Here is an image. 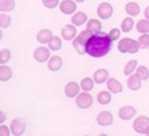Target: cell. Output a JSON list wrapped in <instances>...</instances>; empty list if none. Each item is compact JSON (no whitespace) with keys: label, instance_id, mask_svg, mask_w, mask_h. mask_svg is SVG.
I'll return each instance as SVG.
<instances>
[{"label":"cell","instance_id":"obj_1","mask_svg":"<svg viewBox=\"0 0 149 136\" xmlns=\"http://www.w3.org/2000/svg\"><path fill=\"white\" fill-rule=\"evenodd\" d=\"M112 50V39L109 34H93L87 43V53L92 57H104Z\"/></svg>","mask_w":149,"mask_h":136},{"label":"cell","instance_id":"obj_2","mask_svg":"<svg viewBox=\"0 0 149 136\" xmlns=\"http://www.w3.org/2000/svg\"><path fill=\"white\" fill-rule=\"evenodd\" d=\"M92 35H93V32L87 28L85 31L80 32L79 36H76V39H73V48L79 55H84V53L87 52V43Z\"/></svg>","mask_w":149,"mask_h":136},{"label":"cell","instance_id":"obj_3","mask_svg":"<svg viewBox=\"0 0 149 136\" xmlns=\"http://www.w3.org/2000/svg\"><path fill=\"white\" fill-rule=\"evenodd\" d=\"M117 48L121 53H136L141 47H140L139 40H133L130 37H123L118 41Z\"/></svg>","mask_w":149,"mask_h":136},{"label":"cell","instance_id":"obj_4","mask_svg":"<svg viewBox=\"0 0 149 136\" xmlns=\"http://www.w3.org/2000/svg\"><path fill=\"white\" fill-rule=\"evenodd\" d=\"M133 130L140 135H149V118L139 116L133 121Z\"/></svg>","mask_w":149,"mask_h":136},{"label":"cell","instance_id":"obj_5","mask_svg":"<svg viewBox=\"0 0 149 136\" xmlns=\"http://www.w3.org/2000/svg\"><path fill=\"white\" fill-rule=\"evenodd\" d=\"M25 130H27V123H25L24 119H22V118L13 119L12 123H11V132H12V135H15V136L24 135Z\"/></svg>","mask_w":149,"mask_h":136},{"label":"cell","instance_id":"obj_6","mask_svg":"<svg viewBox=\"0 0 149 136\" xmlns=\"http://www.w3.org/2000/svg\"><path fill=\"white\" fill-rule=\"evenodd\" d=\"M93 103V97L89 95L88 92L84 91L83 93H79L77 95V99H76V105L79 108H83V109H87L89 108L91 105Z\"/></svg>","mask_w":149,"mask_h":136},{"label":"cell","instance_id":"obj_7","mask_svg":"<svg viewBox=\"0 0 149 136\" xmlns=\"http://www.w3.org/2000/svg\"><path fill=\"white\" fill-rule=\"evenodd\" d=\"M33 57H35V60H36V62H39V63L47 62V60H49V57H51L49 50H48V48H45V47H39V48H36V50H35Z\"/></svg>","mask_w":149,"mask_h":136},{"label":"cell","instance_id":"obj_8","mask_svg":"<svg viewBox=\"0 0 149 136\" xmlns=\"http://www.w3.org/2000/svg\"><path fill=\"white\" fill-rule=\"evenodd\" d=\"M76 9H77V4L73 0H64L60 3V11L65 15H72L76 12Z\"/></svg>","mask_w":149,"mask_h":136},{"label":"cell","instance_id":"obj_9","mask_svg":"<svg viewBox=\"0 0 149 136\" xmlns=\"http://www.w3.org/2000/svg\"><path fill=\"white\" fill-rule=\"evenodd\" d=\"M97 15L101 19H109L113 15V7L109 3H101L97 8Z\"/></svg>","mask_w":149,"mask_h":136},{"label":"cell","instance_id":"obj_10","mask_svg":"<svg viewBox=\"0 0 149 136\" xmlns=\"http://www.w3.org/2000/svg\"><path fill=\"white\" fill-rule=\"evenodd\" d=\"M128 88L130 91H139L141 87H143V79L139 76V75H129V79L127 81Z\"/></svg>","mask_w":149,"mask_h":136},{"label":"cell","instance_id":"obj_11","mask_svg":"<svg viewBox=\"0 0 149 136\" xmlns=\"http://www.w3.org/2000/svg\"><path fill=\"white\" fill-rule=\"evenodd\" d=\"M136 115V108L132 107V105H124V107H121L120 111H118V116L120 119L123 120H129L132 119Z\"/></svg>","mask_w":149,"mask_h":136},{"label":"cell","instance_id":"obj_12","mask_svg":"<svg viewBox=\"0 0 149 136\" xmlns=\"http://www.w3.org/2000/svg\"><path fill=\"white\" fill-rule=\"evenodd\" d=\"M108 79H109V72L105 68H100V69L95 71V74H93V80L97 84L105 83V81H108Z\"/></svg>","mask_w":149,"mask_h":136},{"label":"cell","instance_id":"obj_13","mask_svg":"<svg viewBox=\"0 0 149 136\" xmlns=\"http://www.w3.org/2000/svg\"><path fill=\"white\" fill-rule=\"evenodd\" d=\"M97 123L102 127H105V125H111L113 123V115L108 111H102L97 115Z\"/></svg>","mask_w":149,"mask_h":136},{"label":"cell","instance_id":"obj_14","mask_svg":"<svg viewBox=\"0 0 149 136\" xmlns=\"http://www.w3.org/2000/svg\"><path fill=\"white\" fill-rule=\"evenodd\" d=\"M80 90L81 87L79 86L77 83H74V81H71V83H68L67 86H65V95L68 96V97H76V96L80 93Z\"/></svg>","mask_w":149,"mask_h":136},{"label":"cell","instance_id":"obj_15","mask_svg":"<svg viewBox=\"0 0 149 136\" xmlns=\"http://www.w3.org/2000/svg\"><path fill=\"white\" fill-rule=\"evenodd\" d=\"M61 36L64 40H73L74 36H76V25L67 24L61 29Z\"/></svg>","mask_w":149,"mask_h":136},{"label":"cell","instance_id":"obj_16","mask_svg":"<svg viewBox=\"0 0 149 136\" xmlns=\"http://www.w3.org/2000/svg\"><path fill=\"white\" fill-rule=\"evenodd\" d=\"M52 37H53V34L51 29H41V31H39L36 35V39L40 44L49 43V41L52 40Z\"/></svg>","mask_w":149,"mask_h":136},{"label":"cell","instance_id":"obj_17","mask_svg":"<svg viewBox=\"0 0 149 136\" xmlns=\"http://www.w3.org/2000/svg\"><path fill=\"white\" fill-rule=\"evenodd\" d=\"M63 67V59L60 56H51L49 60H48V68L49 71L56 72V71H60Z\"/></svg>","mask_w":149,"mask_h":136},{"label":"cell","instance_id":"obj_18","mask_svg":"<svg viewBox=\"0 0 149 136\" xmlns=\"http://www.w3.org/2000/svg\"><path fill=\"white\" fill-rule=\"evenodd\" d=\"M87 19H88V16L85 12H83V11H76L74 15H72L71 20H72V24L79 27V25H83L84 23L87 22Z\"/></svg>","mask_w":149,"mask_h":136},{"label":"cell","instance_id":"obj_19","mask_svg":"<svg viewBox=\"0 0 149 136\" xmlns=\"http://www.w3.org/2000/svg\"><path fill=\"white\" fill-rule=\"evenodd\" d=\"M107 86H108V90L111 91L112 93H120V92H123V84H121L117 79H108Z\"/></svg>","mask_w":149,"mask_h":136},{"label":"cell","instance_id":"obj_20","mask_svg":"<svg viewBox=\"0 0 149 136\" xmlns=\"http://www.w3.org/2000/svg\"><path fill=\"white\" fill-rule=\"evenodd\" d=\"M101 23L97 20V19H89L87 23V28L89 29V31H92L93 34H99V32H101Z\"/></svg>","mask_w":149,"mask_h":136},{"label":"cell","instance_id":"obj_21","mask_svg":"<svg viewBox=\"0 0 149 136\" xmlns=\"http://www.w3.org/2000/svg\"><path fill=\"white\" fill-rule=\"evenodd\" d=\"M12 77V69L6 64H1L0 67V80L1 81H8Z\"/></svg>","mask_w":149,"mask_h":136},{"label":"cell","instance_id":"obj_22","mask_svg":"<svg viewBox=\"0 0 149 136\" xmlns=\"http://www.w3.org/2000/svg\"><path fill=\"white\" fill-rule=\"evenodd\" d=\"M125 12L130 16H137L140 13V6L134 1H130V3L125 4Z\"/></svg>","mask_w":149,"mask_h":136},{"label":"cell","instance_id":"obj_23","mask_svg":"<svg viewBox=\"0 0 149 136\" xmlns=\"http://www.w3.org/2000/svg\"><path fill=\"white\" fill-rule=\"evenodd\" d=\"M15 0H0V11L1 12H11L15 9Z\"/></svg>","mask_w":149,"mask_h":136},{"label":"cell","instance_id":"obj_24","mask_svg":"<svg viewBox=\"0 0 149 136\" xmlns=\"http://www.w3.org/2000/svg\"><path fill=\"white\" fill-rule=\"evenodd\" d=\"M97 102L102 105H107L112 102V96H111V91H101V92L97 95Z\"/></svg>","mask_w":149,"mask_h":136},{"label":"cell","instance_id":"obj_25","mask_svg":"<svg viewBox=\"0 0 149 136\" xmlns=\"http://www.w3.org/2000/svg\"><path fill=\"white\" fill-rule=\"evenodd\" d=\"M133 25H134L133 16L124 19V20H123V23H121V31H123V32H130L132 29H133Z\"/></svg>","mask_w":149,"mask_h":136},{"label":"cell","instance_id":"obj_26","mask_svg":"<svg viewBox=\"0 0 149 136\" xmlns=\"http://www.w3.org/2000/svg\"><path fill=\"white\" fill-rule=\"evenodd\" d=\"M93 84H95V80H93V79H91V77H84L80 83V87L83 91L89 92V91L93 90Z\"/></svg>","mask_w":149,"mask_h":136},{"label":"cell","instance_id":"obj_27","mask_svg":"<svg viewBox=\"0 0 149 136\" xmlns=\"http://www.w3.org/2000/svg\"><path fill=\"white\" fill-rule=\"evenodd\" d=\"M48 46H49V50L51 51H59V50H61V47H63L61 39H60V37H57V36H53L52 40L48 43Z\"/></svg>","mask_w":149,"mask_h":136},{"label":"cell","instance_id":"obj_28","mask_svg":"<svg viewBox=\"0 0 149 136\" xmlns=\"http://www.w3.org/2000/svg\"><path fill=\"white\" fill-rule=\"evenodd\" d=\"M136 28H137V31H139L140 34H149V20L148 19H145V20H140V22L137 23Z\"/></svg>","mask_w":149,"mask_h":136},{"label":"cell","instance_id":"obj_29","mask_svg":"<svg viewBox=\"0 0 149 136\" xmlns=\"http://www.w3.org/2000/svg\"><path fill=\"white\" fill-rule=\"evenodd\" d=\"M11 22H12V19L9 15H7V12H3L0 15V27L1 28H8L11 25Z\"/></svg>","mask_w":149,"mask_h":136},{"label":"cell","instance_id":"obj_30","mask_svg":"<svg viewBox=\"0 0 149 136\" xmlns=\"http://www.w3.org/2000/svg\"><path fill=\"white\" fill-rule=\"evenodd\" d=\"M9 59H11V51L8 48H4L0 51V64H7Z\"/></svg>","mask_w":149,"mask_h":136},{"label":"cell","instance_id":"obj_31","mask_svg":"<svg viewBox=\"0 0 149 136\" xmlns=\"http://www.w3.org/2000/svg\"><path fill=\"white\" fill-rule=\"evenodd\" d=\"M134 69H137V60H130V62L125 65L124 74L127 75V76H129V75H132V72H133Z\"/></svg>","mask_w":149,"mask_h":136},{"label":"cell","instance_id":"obj_32","mask_svg":"<svg viewBox=\"0 0 149 136\" xmlns=\"http://www.w3.org/2000/svg\"><path fill=\"white\" fill-rule=\"evenodd\" d=\"M137 75H139L143 80H148L149 79V69L145 67V65H140V67H137Z\"/></svg>","mask_w":149,"mask_h":136},{"label":"cell","instance_id":"obj_33","mask_svg":"<svg viewBox=\"0 0 149 136\" xmlns=\"http://www.w3.org/2000/svg\"><path fill=\"white\" fill-rule=\"evenodd\" d=\"M139 43L141 48H148L149 47V34H143L139 37Z\"/></svg>","mask_w":149,"mask_h":136},{"label":"cell","instance_id":"obj_34","mask_svg":"<svg viewBox=\"0 0 149 136\" xmlns=\"http://www.w3.org/2000/svg\"><path fill=\"white\" fill-rule=\"evenodd\" d=\"M120 36H121V29H118V28H113V29L109 31V37L112 39V41L118 40Z\"/></svg>","mask_w":149,"mask_h":136},{"label":"cell","instance_id":"obj_35","mask_svg":"<svg viewBox=\"0 0 149 136\" xmlns=\"http://www.w3.org/2000/svg\"><path fill=\"white\" fill-rule=\"evenodd\" d=\"M59 3H60V0H43L44 7H47V8H49V9L56 8L57 6H60Z\"/></svg>","mask_w":149,"mask_h":136},{"label":"cell","instance_id":"obj_36","mask_svg":"<svg viewBox=\"0 0 149 136\" xmlns=\"http://www.w3.org/2000/svg\"><path fill=\"white\" fill-rule=\"evenodd\" d=\"M11 133H12L11 132V130L7 127L6 124H1V125H0V135L1 136H9Z\"/></svg>","mask_w":149,"mask_h":136},{"label":"cell","instance_id":"obj_37","mask_svg":"<svg viewBox=\"0 0 149 136\" xmlns=\"http://www.w3.org/2000/svg\"><path fill=\"white\" fill-rule=\"evenodd\" d=\"M144 15H145V19L149 20V7H146V8L144 9Z\"/></svg>","mask_w":149,"mask_h":136},{"label":"cell","instance_id":"obj_38","mask_svg":"<svg viewBox=\"0 0 149 136\" xmlns=\"http://www.w3.org/2000/svg\"><path fill=\"white\" fill-rule=\"evenodd\" d=\"M6 118H7V115L4 114V112H1V114H0V121H1V123L6 121Z\"/></svg>","mask_w":149,"mask_h":136},{"label":"cell","instance_id":"obj_39","mask_svg":"<svg viewBox=\"0 0 149 136\" xmlns=\"http://www.w3.org/2000/svg\"><path fill=\"white\" fill-rule=\"evenodd\" d=\"M76 3H83V1H85V0H74Z\"/></svg>","mask_w":149,"mask_h":136}]
</instances>
